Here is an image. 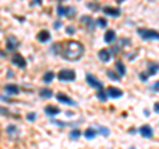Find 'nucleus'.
Returning <instances> with one entry per match:
<instances>
[{
  "mask_svg": "<svg viewBox=\"0 0 159 149\" xmlns=\"http://www.w3.org/2000/svg\"><path fill=\"white\" fill-rule=\"evenodd\" d=\"M51 50L56 54V56H61L62 59L69 62H74L78 61L80 58L84 56V52H85V48L81 42L74 41H65V42H54L51 46Z\"/></svg>",
  "mask_w": 159,
  "mask_h": 149,
  "instance_id": "obj_1",
  "label": "nucleus"
},
{
  "mask_svg": "<svg viewBox=\"0 0 159 149\" xmlns=\"http://www.w3.org/2000/svg\"><path fill=\"white\" fill-rule=\"evenodd\" d=\"M138 36L143 40H155L159 41V32L155 29H148V28H139L137 29Z\"/></svg>",
  "mask_w": 159,
  "mask_h": 149,
  "instance_id": "obj_2",
  "label": "nucleus"
},
{
  "mask_svg": "<svg viewBox=\"0 0 159 149\" xmlns=\"http://www.w3.org/2000/svg\"><path fill=\"white\" fill-rule=\"evenodd\" d=\"M158 71H159V63L158 62H150L147 65V71L139 74V79L143 81V82H146L148 78L152 77V75H155Z\"/></svg>",
  "mask_w": 159,
  "mask_h": 149,
  "instance_id": "obj_3",
  "label": "nucleus"
},
{
  "mask_svg": "<svg viewBox=\"0 0 159 149\" xmlns=\"http://www.w3.org/2000/svg\"><path fill=\"white\" fill-rule=\"evenodd\" d=\"M56 77L61 82H73L76 79V71L72 70V69H62L57 73Z\"/></svg>",
  "mask_w": 159,
  "mask_h": 149,
  "instance_id": "obj_4",
  "label": "nucleus"
},
{
  "mask_svg": "<svg viewBox=\"0 0 159 149\" xmlns=\"http://www.w3.org/2000/svg\"><path fill=\"white\" fill-rule=\"evenodd\" d=\"M56 11H57L58 16H62V17L73 19L74 16H76V9H74L73 7H64L62 4H58Z\"/></svg>",
  "mask_w": 159,
  "mask_h": 149,
  "instance_id": "obj_5",
  "label": "nucleus"
},
{
  "mask_svg": "<svg viewBox=\"0 0 159 149\" xmlns=\"http://www.w3.org/2000/svg\"><path fill=\"white\" fill-rule=\"evenodd\" d=\"M85 79H86V82H88L89 86H92L93 88H97L98 91H102V90H103V84H102V82L99 81V79H97L96 77L93 75V74L88 73V74H86V77H85Z\"/></svg>",
  "mask_w": 159,
  "mask_h": 149,
  "instance_id": "obj_6",
  "label": "nucleus"
},
{
  "mask_svg": "<svg viewBox=\"0 0 159 149\" xmlns=\"http://www.w3.org/2000/svg\"><path fill=\"white\" fill-rule=\"evenodd\" d=\"M11 62L13 63V65H16L17 67L20 69H25L27 67V61H25V58H24L21 54H19V53H15L12 58H11Z\"/></svg>",
  "mask_w": 159,
  "mask_h": 149,
  "instance_id": "obj_7",
  "label": "nucleus"
},
{
  "mask_svg": "<svg viewBox=\"0 0 159 149\" xmlns=\"http://www.w3.org/2000/svg\"><path fill=\"white\" fill-rule=\"evenodd\" d=\"M106 95L107 98H113V99H118V98H121L123 96V91L121 90V88H118V87H107L106 88Z\"/></svg>",
  "mask_w": 159,
  "mask_h": 149,
  "instance_id": "obj_8",
  "label": "nucleus"
},
{
  "mask_svg": "<svg viewBox=\"0 0 159 149\" xmlns=\"http://www.w3.org/2000/svg\"><path fill=\"white\" fill-rule=\"evenodd\" d=\"M56 99H57V102L62 103V104H68V106H77L76 100H73L72 98H69L68 95H65V94H62V92H58L56 95Z\"/></svg>",
  "mask_w": 159,
  "mask_h": 149,
  "instance_id": "obj_9",
  "label": "nucleus"
},
{
  "mask_svg": "<svg viewBox=\"0 0 159 149\" xmlns=\"http://www.w3.org/2000/svg\"><path fill=\"white\" fill-rule=\"evenodd\" d=\"M80 21L82 23V25H85V28L88 29V31H94V28H96V21H94L90 16H88V15L81 16Z\"/></svg>",
  "mask_w": 159,
  "mask_h": 149,
  "instance_id": "obj_10",
  "label": "nucleus"
},
{
  "mask_svg": "<svg viewBox=\"0 0 159 149\" xmlns=\"http://www.w3.org/2000/svg\"><path fill=\"white\" fill-rule=\"evenodd\" d=\"M102 12L107 15V16H111V17H118L121 15V9L117 8V7H110V6H105L102 8Z\"/></svg>",
  "mask_w": 159,
  "mask_h": 149,
  "instance_id": "obj_11",
  "label": "nucleus"
},
{
  "mask_svg": "<svg viewBox=\"0 0 159 149\" xmlns=\"http://www.w3.org/2000/svg\"><path fill=\"white\" fill-rule=\"evenodd\" d=\"M113 57V52L109 50V49H101L98 52V58L101 59L102 62H109Z\"/></svg>",
  "mask_w": 159,
  "mask_h": 149,
  "instance_id": "obj_12",
  "label": "nucleus"
},
{
  "mask_svg": "<svg viewBox=\"0 0 159 149\" xmlns=\"http://www.w3.org/2000/svg\"><path fill=\"white\" fill-rule=\"evenodd\" d=\"M139 133H141L142 137H145V138H151L154 135V131L148 124H145V126H142L139 128Z\"/></svg>",
  "mask_w": 159,
  "mask_h": 149,
  "instance_id": "obj_13",
  "label": "nucleus"
},
{
  "mask_svg": "<svg viewBox=\"0 0 159 149\" xmlns=\"http://www.w3.org/2000/svg\"><path fill=\"white\" fill-rule=\"evenodd\" d=\"M36 38H37V41H39V42L45 44V42H48L49 40H51V33H49L47 29H43V31H40V32L37 33Z\"/></svg>",
  "mask_w": 159,
  "mask_h": 149,
  "instance_id": "obj_14",
  "label": "nucleus"
},
{
  "mask_svg": "<svg viewBox=\"0 0 159 149\" xmlns=\"http://www.w3.org/2000/svg\"><path fill=\"white\" fill-rule=\"evenodd\" d=\"M7 50L9 52H15L16 50V48L19 46V41H17V38L16 37H13V36H9L7 38Z\"/></svg>",
  "mask_w": 159,
  "mask_h": 149,
  "instance_id": "obj_15",
  "label": "nucleus"
},
{
  "mask_svg": "<svg viewBox=\"0 0 159 149\" xmlns=\"http://www.w3.org/2000/svg\"><path fill=\"white\" fill-rule=\"evenodd\" d=\"M4 91L7 94H9V95H17L20 92V88H19L17 84L9 83V84H6V86H4Z\"/></svg>",
  "mask_w": 159,
  "mask_h": 149,
  "instance_id": "obj_16",
  "label": "nucleus"
},
{
  "mask_svg": "<svg viewBox=\"0 0 159 149\" xmlns=\"http://www.w3.org/2000/svg\"><path fill=\"white\" fill-rule=\"evenodd\" d=\"M116 38H117V33H116V31H113V29L107 31L105 34H103V41L106 44H113L116 41Z\"/></svg>",
  "mask_w": 159,
  "mask_h": 149,
  "instance_id": "obj_17",
  "label": "nucleus"
},
{
  "mask_svg": "<svg viewBox=\"0 0 159 149\" xmlns=\"http://www.w3.org/2000/svg\"><path fill=\"white\" fill-rule=\"evenodd\" d=\"M7 135L12 138V140H15V138L19 137V130L16 126H13V124H9V126L7 127Z\"/></svg>",
  "mask_w": 159,
  "mask_h": 149,
  "instance_id": "obj_18",
  "label": "nucleus"
},
{
  "mask_svg": "<svg viewBox=\"0 0 159 149\" xmlns=\"http://www.w3.org/2000/svg\"><path fill=\"white\" fill-rule=\"evenodd\" d=\"M44 112H45L48 116L53 117V116H56V115H58V113H60V108L51 104V106H47L45 108H44Z\"/></svg>",
  "mask_w": 159,
  "mask_h": 149,
  "instance_id": "obj_19",
  "label": "nucleus"
},
{
  "mask_svg": "<svg viewBox=\"0 0 159 149\" xmlns=\"http://www.w3.org/2000/svg\"><path fill=\"white\" fill-rule=\"evenodd\" d=\"M39 95L41 96L43 99H49V98H52L53 91L51 90V88H48V87H41L39 90Z\"/></svg>",
  "mask_w": 159,
  "mask_h": 149,
  "instance_id": "obj_20",
  "label": "nucleus"
},
{
  "mask_svg": "<svg viewBox=\"0 0 159 149\" xmlns=\"http://www.w3.org/2000/svg\"><path fill=\"white\" fill-rule=\"evenodd\" d=\"M98 135V131L96 130V128H86V131L84 132V136H85V138H88V140H93L94 137H96Z\"/></svg>",
  "mask_w": 159,
  "mask_h": 149,
  "instance_id": "obj_21",
  "label": "nucleus"
},
{
  "mask_svg": "<svg viewBox=\"0 0 159 149\" xmlns=\"http://www.w3.org/2000/svg\"><path fill=\"white\" fill-rule=\"evenodd\" d=\"M114 66H116V70H117V73H118V75H119V77H123V75L126 74V66L123 65L121 61H117Z\"/></svg>",
  "mask_w": 159,
  "mask_h": 149,
  "instance_id": "obj_22",
  "label": "nucleus"
},
{
  "mask_svg": "<svg viewBox=\"0 0 159 149\" xmlns=\"http://www.w3.org/2000/svg\"><path fill=\"white\" fill-rule=\"evenodd\" d=\"M54 77H56V74H54L53 71H51V70H49V71H47L45 74H44V77H43V82L44 83H51L52 81H53V79H54Z\"/></svg>",
  "mask_w": 159,
  "mask_h": 149,
  "instance_id": "obj_23",
  "label": "nucleus"
},
{
  "mask_svg": "<svg viewBox=\"0 0 159 149\" xmlns=\"http://www.w3.org/2000/svg\"><path fill=\"white\" fill-rule=\"evenodd\" d=\"M80 136H81V131L77 130V128H73V130L69 132V137H70L72 140H77V138H80Z\"/></svg>",
  "mask_w": 159,
  "mask_h": 149,
  "instance_id": "obj_24",
  "label": "nucleus"
},
{
  "mask_svg": "<svg viewBox=\"0 0 159 149\" xmlns=\"http://www.w3.org/2000/svg\"><path fill=\"white\" fill-rule=\"evenodd\" d=\"M106 74H107V77L110 78L111 81H116V82H117V81H119V79H121V77H119L118 74L114 73L113 70H110V69H107V70H106Z\"/></svg>",
  "mask_w": 159,
  "mask_h": 149,
  "instance_id": "obj_25",
  "label": "nucleus"
},
{
  "mask_svg": "<svg viewBox=\"0 0 159 149\" xmlns=\"http://www.w3.org/2000/svg\"><path fill=\"white\" fill-rule=\"evenodd\" d=\"M96 25L99 27V28H106L107 27V20L103 19V17H98L96 20Z\"/></svg>",
  "mask_w": 159,
  "mask_h": 149,
  "instance_id": "obj_26",
  "label": "nucleus"
},
{
  "mask_svg": "<svg viewBox=\"0 0 159 149\" xmlns=\"http://www.w3.org/2000/svg\"><path fill=\"white\" fill-rule=\"evenodd\" d=\"M98 133H101L102 136H109V133H110V131L107 130V128H105V127H98Z\"/></svg>",
  "mask_w": 159,
  "mask_h": 149,
  "instance_id": "obj_27",
  "label": "nucleus"
},
{
  "mask_svg": "<svg viewBox=\"0 0 159 149\" xmlns=\"http://www.w3.org/2000/svg\"><path fill=\"white\" fill-rule=\"evenodd\" d=\"M98 99H99V100H101V102H106V99H107V95H106V92L105 91H98Z\"/></svg>",
  "mask_w": 159,
  "mask_h": 149,
  "instance_id": "obj_28",
  "label": "nucleus"
},
{
  "mask_svg": "<svg viewBox=\"0 0 159 149\" xmlns=\"http://www.w3.org/2000/svg\"><path fill=\"white\" fill-rule=\"evenodd\" d=\"M36 117H37V113L36 112H29V113H27V120L28 121H34V120H36Z\"/></svg>",
  "mask_w": 159,
  "mask_h": 149,
  "instance_id": "obj_29",
  "label": "nucleus"
},
{
  "mask_svg": "<svg viewBox=\"0 0 159 149\" xmlns=\"http://www.w3.org/2000/svg\"><path fill=\"white\" fill-rule=\"evenodd\" d=\"M0 115L9 116V115H11V111H9L7 107H2V106H0Z\"/></svg>",
  "mask_w": 159,
  "mask_h": 149,
  "instance_id": "obj_30",
  "label": "nucleus"
},
{
  "mask_svg": "<svg viewBox=\"0 0 159 149\" xmlns=\"http://www.w3.org/2000/svg\"><path fill=\"white\" fill-rule=\"evenodd\" d=\"M74 32H76V28H74L73 25L66 27V33H68V34H74Z\"/></svg>",
  "mask_w": 159,
  "mask_h": 149,
  "instance_id": "obj_31",
  "label": "nucleus"
},
{
  "mask_svg": "<svg viewBox=\"0 0 159 149\" xmlns=\"http://www.w3.org/2000/svg\"><path fill=\"white\" fill-rule=\"evenodd\" d=\"M151 90H152V91H155V92H157V91H159V81H158V82H155V83L152 84Z\"/></svg>",
  "mask_w": 159,
  "mask_h": 149,
  "instance_id": "obj_32",
  "label": "nucleus"
},
{
  "mask_svg": "<svg viewBox=\"0 0 159 149\" xmlns=\"http://www.w3.org/2000/svg\"><path fill=\"white\" fill-rule=\"evenodd\" d=\"M86 7H88V8H90V9H98V8H99L97 4H90V3H88V4H86Z\"/></svg>",
  "mask_w": 159,
  "mask_h": 149,
  "instance_id": "obj_33",
  "label": "nucleus"
},
{
  "mask_svg": "<svg viewBox=\"0 0 159 149\" xmlns=\"http://www.w3.org/2000/svg\"><path fill=\"white\" fill-rule=\"evenodd\" d=\"M61 27H62V23L61 21H56V23H54V25H53L54 29H60Z\"/></svg>",
  "mask_w": 159,
  "mask_h": 149,
  "instance_id": "obj_34",
  "label": "nucleus"
},
{
  "mask_svg": "<svg viewBox=\"0 0 159 149\" xmlns=\"http://www.w3.org/2000/svg\"><path fill=\"white\" fill-rule=\"evenodd\" d=\"M154 111H155L157 113H159V102H157L155 104H154Z\"/></svg>",
  "mask_w": 159,
  "mask_h": 149,
  "instance_id": "obj_35",
  "label": "nucleus"
},
{
  "mask_svg": "<svg viewBox=\"0 0 159 149\" xmlns=\"http://www.w3.org/2000/svg\"><path fill=\"white\" fill-rule=\"evenodd\" d=\"M34 4H37V6H41L43 4V0H33Z\"/></svg>",
  "mask_w": 159,
  "mask_h": 149,
  "instance_id": "obj_36",
  "label": "nucleus"
},
{
  "mask_svg": "<svg viewBox=\"0 0 159 149\" xmlns=\"http://www.w3.org/2000/svg\"><path fill=\"white\" fill-rule=\"evenodd\" d=\"M116 2H117V3H118V4H122V3H123V2H125V0H116Z\"/></svg>",
  "mask_w": 159,
  "mask_h": 149,
  "instance_id": "obj_37",
  "label": "nucleus"
},
{
  "mask_svg": "<svg viewBox=\"0 0 159 149\" xmlns=\"http://www.w3.org/2000/svg\"><path fill=\"white\" fill-rule=\"evenodd\" d=\"M8 77H9V78H12V77H13V75H12V71H8Z\"/></svg>",
  "mask_w": 159,
  "mask_h": 149,
  "instance_id": "obj_38",
  "label": "nucleus"
},
{
  "mask_svg": "<svg viewBox=\"0 0 159 149\" xmlns=\"http://www.w3.org/2000/svg\"><path fill=\"white\" fill-rule=\"evenodd\" d=\"M58 2H65V0H58Z\"/></svg>",
  "mask_w": 159,
  "mask_h": 149,
  "instance_id": "obj_39",
  "label": "nucleus"
},
{
  "mask_svg": "<svg viewBox=\"0 0 159 149\" xmlns=\"http://www.w3.org/2000/svg\"><path fill=\"white\" fill-rule=\"evenodd\" d=\"M130 149H135V148H130Z\"/></svg>",
  "mask_w": 159,
  "mask_h": 149,
  "instance_id": "obj_40",
  "label": "nucleus"
}]
</instances>
